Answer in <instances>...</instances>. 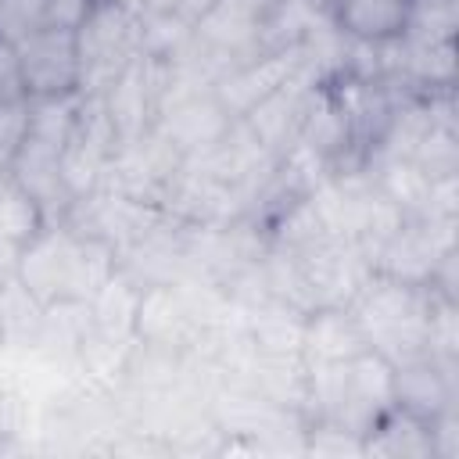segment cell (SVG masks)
Here are the masks:
<instances>
[{"label": "cell", "mask_w": 459, "mask_h": 459, "mask_svg": "<svg viewBox=\"0 0 459 459\" xmlns=\"http://www.w3.org/2000/svg\"><path fill=\"white\" fill-rule=\"evenodd\" d=\"M118 273V251L65 222L43 230L18 251V283L43 305L90 301Z\"/></svg>", "instance_id": "cell-1"}, {"label": "cell", "mask_w": 459, "mask_h": 459, "mask_svg": "<svg viewBox=\"0 0 459 459\" xmlns=\"http://www.w3.org/2000/svg\"><path fill=\"white\" fill-rule=\"evenodd\" d=\"M430 305H434V294L423 283H409L384 273H369V280L348 301L369 351L384 355L391 366L427 355Z\"/></svg>", "instance_id": "cell-2"}, {"label": "cell", "mask_w": 459, "mask_h": 459, "mask_svg": "<svg viewBox=\"0 0 459 459\" xmlns=\"http://www.w3.org/2000/svg\"><path fill=\"white\" fill-rule=\"evenodd\" d=\"M75 43L82 68L79 97H100L140 57V11L129 0H93L75 29Z\"/></svg>", "instance_id": "cell-3"}, {"label": "cell", "mask_w": 459, "mask_h": 459, "mask_svg": "<svg viewBox=\"0 0 459 459\" xmlns=\"http://www.w3.org/2000/svg\"><path fill=\"white\" fill-rule=\"evenodd\" d=\"M18 68L25 100L32 97H75L82 82L75 29H32L18 43Z\"/></svg>", "instance_id": "cell-4"}, {"label": "cell", "mask_w": 459, "mask_h": 459, "mask_svg": "<svg viewBox=\"0 0 459 459\" xmlns=\"http://www.w3.org/2000/svg\"><path fill=\"white\" fill-rule=\"evenodd\" d=\"M165 79H169V65L165 61H154V57H136L104 93H100V104H104V115L122 140H136L143 133L154 129L158 122V111L165 104Z\"/></svg>", "instance_id": "cell-5"}, {"label": "cell", "mask_w": 459, "mask_h": 459, "mask_svg": "<svg viewBox=\"0 0 459 459\" xmlns=\"http://www.w3.org/2000/svg\"><path fill=\"white\" fill-rule=\"evenodd\" d=\"M294 258L301 265V280H305L312 308L348 305L359 294V287L369 280V273H373L369 255L359 244L341 240V237H323L312 247L294 251Z\"/></svg>", "instance_id": "cell-6"}, {"label": "cell", "mask_w": 459, "mask_h": 459, "mask_svg": "<svg viewBox=\"0 0 459 459\" xmlns=\"http://www.w3.org/2000/svg\"><path fill=\"white\" fill-rule=\"evenodd\" d=\"M233 122L237 118L219 104V97L212 90H201V93H186V97L169 100L158 111L154 133L179 158H201L222 143V136L233 129Z\"/></svg>", "instance_id": "cell-7"}, {"label": "cell", "mask_w": 459, "mask_h": 459, "mask_svg": "<svg viewBox=\"0 0 459 459\" xmlns=\"http://www.w3.org/2000/svg\"><path fill=\"white\" fill-rule=\"evenodd\" d=\"M298 68L301 65L294 57V50H262V54H255V57L226 68L215 79L212 93L219 97V104L233 118H244L255 104H262L269 93H276Z\"/></svg>", "instance_id": "cell-8"}, {"label": "cell", "mask_w": 459, "mask_h": 459, "mask_svg": "<svg viewBox=\"0 0 459 459\" xmlns=\"http://www.w3.org/2000/svg\"><path fill=\"white\" fill-rule=\"evenodd\" d=\"M391 391L398 409L420 420H434L437 412L455 405V366H445L434 355H416L394 366Z\"/></svg>", "instance_id": "cell-9"}, {"label": "cell", "mask_w": 459, "mask_h": 459, "mask_svg": "<svg viewBox=\"0 0 459 459\" xmlns=\"http://www.w3.org/2000/svg\"><path fill=\"white\" fill-rule=\"evenodd\" d=\"M369 344L362 337L359 319L348 305H323L305 312L301 326V359L305 366H330V362H351Z\"/></svg>", "instance_id": "cell-10"}, {"label": "cell", "mask_w": 459, "mask_h": 459, "mask_svg": "<svg viewBox=\"0 0 459 459\" xmlns=\"http://www.w3.org/2000/svg\"><path fill=\"white\" fill-rule=\"evenodd\" d=\"M409 0H337L330 22L355 43H391L405 32Z\"/></svg>", "instance_id": "cell-11"}, {"label": "cell", "mask_w": 459, "mask_h": 459, "mask_svg": "<svg viewBox=\"0 0 459 459\" xmlns=\"http://www.w3.org/2000/svg\"><path fill=\"white\" fill-rule=\"evenodd\" d=\"M362 455H391V459H427L434 455L430 445V420H420L398 405H391L362 437Z\"/></svg>", "instance_id": "cell-12"}, {"label": "cell", "mask_w": 459, "mask_h": 459, "mask_svg": "<svg viewBox=\"0 0 459 459\" xmlns=\"http://www.w3.org/2000/svg\"><path fill=\"white\" fill-rule=\"evenodd\" d=\"M140 283H133L122 269L86 301L93 330L111 341H133L136 337V308H140Z\"/></svg>", "instance_id": "cell-13"}, {"label": "cell", "mask_w": 459, "mask_h": 459, "mask_svg": "<svg viewBox=\"0 0 459 459\" xmlns=\"http://www.w3.org/2000/svg\"><path fill=\"white\" fill-rule=\"evenodd\" d=\"M47 305L36 301L18 280L0 290V341L7 351H29L39 341Z\"/></svg>", "instance_id": "cell-14"}, {"label": "cell", "mask_w": 459, "mask_h": 459, "mask_svg": "<svg viewBox=\"0 0 459 459\" xmlns=\"http://www.w3.org/2000/svg\"><path fill=\"white\" fill-rule=\"evenodd\" d=\"M455 29H459V0H409L402 39L452 43Z\"/></svg>", "instance_id": "cell-15"}, {"label": "cell", "mask_w": 459, "mask_h": 459, "mask_svg": "<svg viewBox=\"0 0 459 459\" xmlns=\"http://www.w3.org/2000/svg\"><path fill=\"white\" fill-rule=\"evenodd\" d=\"M43 208L18 183H11V176H0V237L22 247L43 230Z\"/></svg>", "instance_id": "cell-16"}, {"label": "cell", "mask_w": 459, "mask_h": 459, "mask_svg": "<svg viewBox=\"0 0 459 459\" xmlns=\"http://www.w3.org/2000/svg\"><path fill=\"white\" fill-rule=\"evenodd\" d=\"M25 122H29V100L0 104V176H7V169L22 147Z\"/></svg>", "instance_id": "cell-17"}, {"label": "cell", "mask_w": 459, "mask_h": 459, "mask_svg": "<svg viewBox=\"0 0 459 459\" xmlns=\"http://www.w3.org/2000/svg\"><path fill=\"white\" fill-rule=\"evenodd\" d=\"M14 100H25L22 68H18V47L0 36V104H14Z\"/></svg>", "instance_id": "cell-18"}, {"label": "cell", "mask_w": 459, "mask_h": 459, "mask_svg": "<svg viewBox=\"0 0 459 459\" xmlns=\"http://www.w3.org/2000/svg\"><path fill=\"white\" fill-rule=\"evenodd\" d=\"M140 14H179L186 18L190 25H197L204 18V11L215 4V0H129Z\"/></svg>", "instance_id": "cell-19"}, {"label": "cell", "mask_w": 459, "mask_h": 459, "mask_svg": "<svg viewBox=\"0 0 459 459\" xmlns=\"http://www.w3.org/2000/svg\"><path fill=\"white\" fill-rule=\"evenodd\" d=\"M93 0H43V29H79Z\"/></svg>", "instance_id": "cell-20"}, {"label": "cell", "mask_w": 459, "mask_h": 459, "mask_svg": "<svg viewBox=\"0 0 459 459\" xmlns=\"http://www.w3.org/2000/svg\"><path fill=\"white\" fill-rule=\"evenodd\" d=\"M18 244H11V240H4L0 237V290L11 283V280H18Z\"/></svg>", "instance_id": "cell-21"}, {"label": "cell", "mask_w": 459, "mask_h": 459, "mask_svg": "<svg viewBox=\"0 0 459 459\" xmlns=\"http://www.w3.org/2000/svg\"><path fill=\"white\" fill-rule=\"evenodd\" d=\"M290 4L305 7V11H308V14H316V18H330V14H333V4H337V0H290Z\"/></svg>", "instance_id": "cell-22"}]
</instances>
